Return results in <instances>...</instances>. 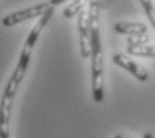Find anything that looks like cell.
<instances>
[{"label": "cell", "mask_w": 155, "mask_h": 138, "mask_svg": "<svg viewBox=\"0 0 155 138\" xmlns=\"http://www.w3.org/2000/svg\"><path fill=\"white\" fill-rule=\"evenodd\" d=\"M112 61H114V64H116L118 66H120V68L127 70V72H130L131 75L134 76L137 80H139V81L144 82V81L148 80V72L147 70L144 69L140 64H138V63L132 61L131 59H128L126 54H122V53L114 54Z\"/></svg>", "instance_id": "5b68a950"}, {"label": "cell", "mask_w": 155, "mask_h": 138, "mask_svg": "<svg viewBox=\"0 0 155 138\" xmlns=\"http://www.w3.org/2000/svg\"><path fill=\"white\" fill-rule=\"evenodd\" d=\"M114 31L116 33L120 35H128V36H134V35L146 33L147 27L143 23H132V21H119L114 24Z\"/></svg>", "instance_id": "8992f818"}, {"label": "cell", "mask_w": 155, "mask_h": 138, "mask_svg": "<svg viewBox=\"0 0 155 138\" xmlns=\"http://www.w3.org/2000/svg\"><path fill=\"white\" fill-rule=\"evenodd\" d=\"M51 5L48 3H41V4H36V5H32L30 8H25V9H21V11H18V12H14V14L5 16L3 19V25L4 27H14L16 24H20L25 20H30V19H34V17H38V16H43L44 14L47 12V9L50 8Z\"/></svg>", "instance_id": "3957f363"}, {"label": "cell", "mask_w": 155, "mask_h": 138, "mask_svg": "<svg viewBox=\"0 0 155 138\" xmlns=\"http://www.w3.org/2000/svg\"><path fill=\"white\" fill-rule=\"evenodd\" d=\"M90 7H88V21H99V5H101V0H88Z\"/></svg>", "instance_id": "30bf717a"}, {"label": "cell", "mask_w": 155, "mask_h": 138, "mask_svg": "<svg viewBox=\"0 0 155 138\" xmlns=\"http://www.w3.org/2000/svg\"><path fill=\"white\" fill-rule=\"evenodd\" d=\"M66 2H68V0H50L48 4H50L51 7H55V5H60V4H63V3H66Z\"/></svg>", "instance_id": "7c38bea8"}, {"label": "cell", "mask_w": 155, "mask_h": 138, "mask_svg": "<svg viewBox=\"0 0 155 138\" xmlns=\"http://www.w3.org/2000/svg\"><path fill=\"white\" fill-rule=\"evenodd\" d=\"M127 53L132 56L140 57H154L155 59V45H142V47H127Z\"/></svg>", "instance_id": "52a82bcc"}, {"label": "cell", "mask_w": 155, "mask_h": 138, "mask_svg": "<svg viewBox=\"0 0 155 138\" xmlns=\"http://www.w3.org/2000/svg\"><path fill=\"white\" fill-rule=\"evenodd\" d=\"M150 41V36L148 33H140V35H134L127 38V47H142L147 45Z\"/></svg>", "instance_id": "9c48e42d"}, {"label": "cell", "mask_w": 155, "mask_h": 138, "mask_svg": "<svg viewBox=\"0 0 155 138\" xmlns=\"http://www.w3.org/2000/svg\"><path fill=\"white\" fill-rule=\"evenodd\" d=\"M78 33H79L80 54L83 59L91 57V40H90V21L88 11L82 9L78 15Z\"/></svg>", "instance_id": "277c9868"}, {"label": "cell", "mask_w": 155, "mask_h": 138, "mask_svg": "<svg viewBox=\"0 0 155 138\" xmlns=\"http://www.w3.org/2000/svg\"><path fill=\"white\" fill-rule=\"evenodd\" d=\"M114 138H128V137H126V136H122V134H118V136H115Z\"/></svg>", "instance_id": "5bb4252c"}, {"label": "cell", "mask_w": 155, "mask_h": 138, "mask_svg": "<svg viewBox=\"0 0 155 138\" xmlns=\"http://www.w3.org/2000/svg\"><path fill=\"white\" fill-rule=\"evenodd\" d=\"M52 15H54V7H50L47 9L46 14L43 16H40L38 23L34 25V28H32L31 32L28 33L27 40H25L23 49H21L20 57H19V61L16 64V68L14 70V73H12L9 81H8V85H11L12 88L18 89V86L20 85L23 77L25 76V73H27L28 65H30L31 57H32V52H34V47H35V44H36L38 38L40 37V33L43 32L44 27H46L47 23L51 20Z\"/></svg>", "instance_id": "7a4b0ae2"}, {"label": "cell", "mask_w": 155, "mask_h": 138, "mask_svg": "<svg viewBox=\"0 0 155 138\" xmlns=\"http://www.w3.org/2000/svg\"><path fill=\"white\" fill-rule=\"evenodd\" d=\"M87 0H74L72 3L63 11V16H66L67 19H72L74 16L79 15L82 9H84Z\"/></svg>", "instance_id": "ba28073f"}, {"label": "cell", "mask_w": 155, "mask_h": 138, "mask_svg": "<svg viewBox=\"0 0 155 138\" xmlns=\"http://www.w3.org/2000/svg\"><path fill=\"white\" fill-rule=\"evenodd\" d=\"M143 138H154V136H153V134H151V133H144Z\"/></svg>", "instance_id": "4fadbf2b"}, {"label": "cell", "mask_w": 155, "mask_h": 138, "mask_svg": "<svg viewBox=\"0 0 155 138\" xmlns=\"http://www.w3.org/2000/svg\"><path fill=\"white\" fill-rule=\"evenodd\" d=\"M139 2H140L142 7H143V9H144V12H146L151 25L155 28V7H154L153 2H151V0H139Z\"/></svg>", "instance_id": "8fae6325"}, {"label": "cell", "mask_w": 155, "mask_h": 138, "mask_svg": "<svg viewBox=\"0 0 155 138\" xmlns=\"http://www.w3.org/2000/svg\"><path fill=\"white\" fill-rule=\"evenodd\" d=\"M91 40V89L92 98L96 102L104 100V56H103L99 21L90 23Z\"/></svg>", "instance_id": "6da1fadb"}]
</instances>
